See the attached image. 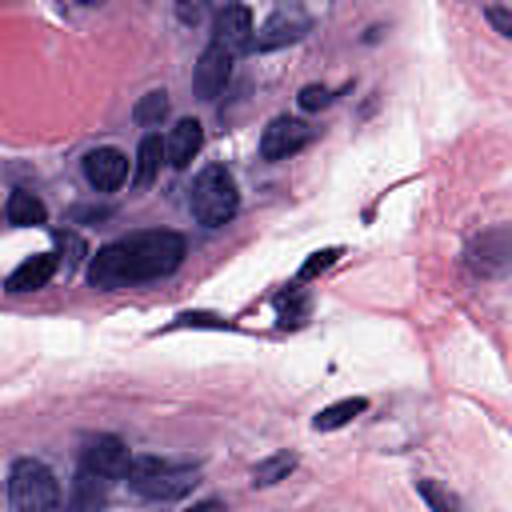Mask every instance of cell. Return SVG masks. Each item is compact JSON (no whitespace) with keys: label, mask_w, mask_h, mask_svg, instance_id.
<instances>
[{"label":"cell","mask_w":512,"mask_h":512,"mask_svg":"<svg viewBox=\"0 0 512 512\" xmlns=\"http://www.w3.org/2000/svg\"><path fill=\"white\" fill-rule=\"evenodd\" d=\"M188 208H192V220L204 224V228H224L236 208H240V192H236V176L224 168V164H208L196 172L192 180V192H188Z\"/></svg>","instance_id":"7a4b0ae2"},{"label":"cell","mask_w":512,"mask_h":512,"mask_svg":"<svg viewBox=\"0 0 512 512\" xmlns=\"http://www.w3.org/2000/svg\"><path fill=\"white\" fill-rule=\"evenodd\" d=\"M312 136H316V128H308L304 120H296V116H276V120H268V128L260 132V156H264V160H288V156H296L300 148H308Z\"/></svg>","instance_id":"8992f818"},{"label":"cell","mask_w":512,"mask_h":512,"mask_svg":"<svg viewBox=\"0 0 512 512\" xmlns=\"http://www.w3.org/2000/svg\"><path fill=\"white\" fill-rule=\"evenodd\" d=\"M472 268L480 276H500L508 268V228H492L472 244Z\"/></svg>","instance_id":"4fadbf2b"},{"label":"cell","mask_w":512,"mask_h":512,"mask_svg":"<svg viewBox=\"0 0 512 512\" xmlns=\"http://www.w3.org/2000/svg\"><path fill=\"white\" fill-rule=\"evenodd\" d=\"M416 488H420V496H424V500H428L432 508H444V512H448V508H460V500H456L452 492H444V488H436L432 480H420Z\"/></svg>","instance_id":"7402d4cb"},{"label":"cell","mask_w":512,"mask_h":512,"mask_svg":"<svg viewBox=\"0 0 512 512\" xmlns=\"http://www.w3.org/2000/svg\"><path fill=\"white\" fill-rule=\"evenodd\" d=\"M8 500L20 512H52V508H60V484L44 460L24 456L8 472Z\"/></svg>","instance_id":"277c9868"},{"label":"cell","mask_w":512,"mask_h":512,"mask_svg":"<svg viewBox=\"0 0 512 512\" xmlns=\"http://www.w3.org/2000/svg\"><path fill=\"white\" fill-rule=\"evenodd\" d=\"M200 144H204V128H200V120L184 116V120L172 124V132H168V140H164V160H168L172 168H188L192 156L200 152Z\"/></svg>","instance_id":"8fae6325"},{"label":"cell","mask_w":512,"mask_h":512,"mask_svg":"<svg viewBox=\"0 0 512 512\" xmlns=\"http://www.w3.org/2000/svg\"><path fill=\"white\" fill-rule=\"evenodd\" d=\"M132 492H140L144 500H180L184 492H192V468L180 460H160V456H128L124 476Z\"/></svg>","instance_id":"3957f363"},{"label":"cell","mask_w":512,"mask_h":512,"mask_svg":"<svg viewBox=\"0 0 512 512\" xmlns=\"http://www.w3.org/2000/svg\"><path fill=\"white\" fill-rule=\"evenodd\" d=\"M164 116H168V92H164V88L144 92V96L136 100V108H132V120H136V124H144V128L160 124Z\"/></svg>","instance_id":"e0dca14e"},{"label":"cell","mask_w":512,"mask_h":512,"mask_svg":"<svg viewBox=\"0 0 512 512\" xmlns=\"http://www.w3.org/2000/svg\"><path fill=\"white\" fill-rule=\"evenodd\" d=\"M176 324H200V328H224V320H216V316H208V312H184Z\"/></svg>","instance_id":"d4e9b609"},{"label":"cell","mask_w":512,"mask_h":512,"mask_svg":"<svg viewBox=\"0 0 512 512\" xmlns=\"http://www.w3.org/2000/svg\"><path fill=\"white\" fill-rule=\"evenodd\" d=\"M308 28H312L308 12H304L296 0H280V4L272 8V16L252 32V48H256V52H272V48L296 44Z\"/></svg>","instance_id":"5b68a950"},{"label":"cell","mask_w":512,"mask_h":512,"mask_svg":"<svg viewBox=\"0 0 512 512\" xmlns=\"http://www.w3.org/2000/svg\"><path fill=\"white\" fill-rule=\"evenodd\" d=\"M232 60H236V56H232L224 44H216V40L200 52L196 72H192V88H196L200 100H216V96L228 88V80H232Z\"/></svg>","instance_id":"ba28073f"},{"label":"cell","mask_w":512,"mask_h":512,"mask_svg":"<svg viewBox=\"0 0 512 512\" xmlns=\"http://www.w3.org/2000/svg\"><path fill=\"white\" fill-rule=\"evenodd\" d=\"M160 160H164V140L160 136H144L140 148H136V168H132V184L136 188H148L160 172Z\"/></svg>","instance_id":"9a60e30c"},{"label":"cell","mask_w":512,"mask_h":512,"mask_svg":"<svg viewBox=\"0 0 512 512\" xmlns=\"http://www.w3.org/2000/svg\"><path fill=\"white\" fill-rule=\"evenodd\" d=\"M72 508H96V504H104V484H100V476H92V472H84L80 468V476H76V488H72V500H68Z\"/></svg>","instance_id":"d6986e66"},{"label":"cell","mask_w":512,"mask_h":512,"mask_svg":"<svg viewBox=\"0 0 512 512\" xmlns=\"http://www.w3.org/2000/svg\"><path fill=\"white\" fill-rule=\"evenodd\" d=\"M52 272H56V256H52V252H36V256H28L24 264H16V268L8 272L4 288H8L12 296L36 292V288H44V284L52 280Z\"/></svg>","instance_id":"7c38bea8"},{"label":"cell","mask_w":512,"mask_h":512,"mask_svg":"<svg viewBox=\"0 0 512 512\" xmlns=\"http://www.w3.org/2000/svg\"><path fill=\"white\" fill-rule=\"evenodd\" d=\"M324 104H332V88H324V84L300 88V108H304V112H316V108H324Z\"/></svg>","instance_id":"603a6c76"},{"label":"cell","mask_w":512,"mask_h":512,"mask_svg":"<svg viewBox=\"0 0 512 512\" xmlns=\"http://www.w3.org/2000/svg\"><path fill=\"white\" fill-rule=\"evenodd\" d=\"M336 256H340V248H320V252H312V260H304V268L296 272V280H300V284H304V280H312V276H316V272H324Z\"/></svg>","instance_id":"44dd1931"},{"label":"cell","mask_w":512,"mask_h":512,"mask_svg":"<svg viewBox=\"0 0 512 512\" xmlns=\"http://www.w3.org/2000/svg\"><path fill=\"white\" fill-rule=\"evenodd\" d=\"M104 216H112L108 204H100V208H72V220H104Z\"/></svg>","instance_id":"4316f807"},{"label":"cell","mask_w":512,"mask_h":512,"mask_svg":"<svg viewBox=\"0 0 512 512\" xmlns=\"http://www.w3.org/2000/svg\"><path fill=\"white\" fill-rule=\"evenodd\" d=\"M364 408H368V400H364V396H348V400H336V404H328V408H320V412H316L312 428H316V432H332V428H344V424H348V420H356Z\"/></svg>","instance_id":"2e32d148"},{"label":"cell","mask_w":512,"mask_h":512,"mask_svg":"<svg viewBox=\"0 0 512 512\" xmlns=\"http://www.w3.org/2000/svg\"><path fill=\"white\" fill-rule=\"evenodd\" d=\"M276 312H280V324H300L308 316V296L300 288H288L276 296Z\"/></svg>","instance_id":"ffe728a7"},{"label":"cell","mask_w":512,"mask_h":512,"mask_svg":"<svg viewBox=\"0 0 512 512\" xmlns=\"http://www.w3.org/2000/svg\"><path fill=\"white\" fill-rule=\"evenodd\" d=\"M80 4H100V0H80Z\"/></svg>","instance_id":"83f0119b"},{"label":"cell","mask_w":512,"mask_h":512,"mask_svg":"<svg viewBox=\"0 0 512 512\" xmlns=\"http://www.w3.org/2000/svg\"><path fill=\"white\" fill-rule=\"evenodd\" d=\"M488 20L496 24V32H500V36H512V16H508L504 8H488Z\"/></svg>","instance_id":"484cf974"},{"label":"cell","mask_w":512,"mask_h":512,"mask_svg":"<svg viewBox=\"0 0 512 512\" xmlns=\"http://www.w3.org/2000/svg\"><path fill=\"white\" fill-rule=\"evenodd\" d=\"M128 176V156L120 148H92L84 156V180L96 188V192H112L120 188Z\"/></svg>","instance_id":"30bf717a"},{"label":"cell","mask_w":512,"mask_h":512,"mask_svg":"<svg viewBox=\"0 0 512 512\" xmlns=\"http://www.w3.org/2000/svg\"><path fill=\"white\" fill-rule=\"evenodd\" d=\"M212 40L216 44H224L232 56H240V52H248L252 48V12L244 8V4H224L220 12H216V24H212Z\"/></svg>","instance_id":"9c48e42d"},{"label":"cell","mask_w":512,"mask_h":512,"mask_svg":"<svg viewBox=\"0 0 512 512\" xmlns=\"http://www.w3.org/2000/svg\"><path fill=\"white\" fill-rule=\"evenodd\" d=\"M204 8H208V0H176V20L180 24H200Z\"/></svg>","instance_id":"cb8c5ba5"},{"label":"cell","mask_w":512,"mask_h":512,"mask_svg":"<svg viewBox=\"0 0 512 512\" xmlns=\"http://www.w3.org/2000/svg\"><path fill=\"white\" fill-rule=\"evenodd\" d=\"M184 260V236L168 228H148V232H128L112 244H104L92 264H88V284L116 292L132 284H148L160 276H172Z\"/></svg>","instance_id":"6da1fadb"},{"label":"cell","mask_w":512,"mask_h":512,"mask_svg":"<svg viewBox=\"0 0 512 512\" xmlns=\"http://www.w3.org/2000/svg\"><path fill=\"white\" fill-rule=\"evenodd\" d=\"M4 216H8V224H16V228H32V224H44V220H48V208H44L40 196H32V192L20 188V192L8 196Z\"/></svg>","instance_id":"5bb4252c"},{"label":"cell","mask_w":512,"mask_h":512,"mask_svg":"<svg viewBox=\"0 0 512 512\" xmlns=\"http://www.w3.org/2000/svg\"><path fill=\"white\" fill-rule=\"evenodd\" d=\"M128 456H132V452L124 448L120 436L100 432V436H88V440H84V448H80V468L92 472V476H100V480H120Z\"/></svg>","instance_id":"52a82bcc"},{"label":"cell","mask_w":512,"mask_h":512,"mask_svg":"<svg viewBox=\"0 0 512 512\" xmlns=\"http://www.w3.org/2000/svg\"><path fill=\"white\" fill-rule=\"evenodd\" d=\"M296 468V456L292 452H276V456H268V460H260L256 468H252V484H276V480H284L288 472Z\"/></svg>","instance_id":"ac0fdd59"}]
</instances>
